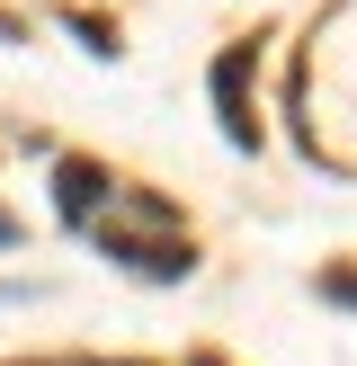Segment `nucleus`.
<instances>
[{"mask_svg": "<svg viewBox=\"0 0 357 366\" xmlns=\"http://www.w3.org/2000/svg\"><path fill=\"white\" fill-rule=\"evenodd\" d=\"M9 232H18V224H9V214H0V242H9Z\"/></svg>", "mask_w": 357, "mask_h": 366, "instance_id": "4", "label": "nucleus"}, {"mask_svg": "<svg viewBox=\"0 0 357 366\" xmlns=\"http://www.w3.org/2000/svg\"><path fill=\"white\" fill-rule=\"evenodd\" d=\"M107 197H116V179H99L89 161H63V214H71V224H89Z\"/></svg>", "mask_w": 357, "mask_h": 366, "instance_id": "2", "label": "nucleus"}, {"mask_svg": "<svg viewBox=\"0 0 357 366\" xmlns=\"http://www.w3.org/2000/svg\"><path fill=\"white\" fill-rule=\"evenodd\" d=\"M99 242H107V259L143 268V277H188L196 268L188 232H178V206H161V197H143V188H116L99 206Z\"/></svg>", "mask_w": 357, "mask_h": 366, "instance_id": "1", "label": "nucleus"}, {"mask_svg": "<svg viewBox=\"0 0 357 366\" xmlns=\"http://www.w3.org/2000/svg\"><path fill=\"white\" fill-rule=\"evenodd\" d=\"M196 366H223V357H196Z\"/></svg>", "mask_w": 357, "mask_h": 366, "instance_id": "5", "label": "nucleus"}, {"mask_svg": "<svg viewBox=\"0 0 357 366\" xmlns=\"http://www.w3.org/2000/svg\"><path fill=\"white\" fill-rule=\"evenodd\" d=\"M214 107H223V134H232V143L259 134V125L241 117V54H223V63H214Z\"/></svg>", "mask_w": 357, "mask_h": 366, "instance_id": "3", "label": "nucleus"}]
</instances>
